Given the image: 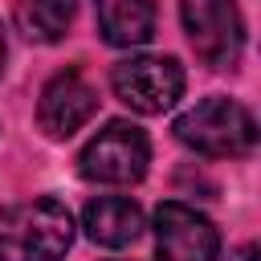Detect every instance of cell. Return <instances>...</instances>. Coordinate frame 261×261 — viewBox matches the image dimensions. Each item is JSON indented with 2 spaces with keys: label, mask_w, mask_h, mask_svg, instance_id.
Wrapping results in <instances>:
<instances>
[{
  "label": "cell",
  "mask_w": 261,
  "mask_h": 261,
  "mask_svg": "<svg viewBox=\"0 0 261 261\" xmlns=\"http://www.w3.org/2000/svg\"><path fill=\"white\" fill-rule=\"evenodd\" d=\"M114 94L139 114H163L184 94V69L175 57H126L110 69Z\"/></svg>",
  "instance_id": "5b68a950"
},
{
  "label": "cell",
  "mask_w": 261,
  "mask_h": 261,
  "mask_svg": "<svg viewBox=\"0 0 261 261\" xmlns=\"http://www.w3.org/2000/svg\"><path fill=\"white\" fill-rule=\"evenodd\" d=\"M151 163V143L135 122H106L77 155V171L94 184H139Z\"/></svg>",
  "instance_id": "3957f363"
},
{
  "label": "cell",
  "mask_w": 261,
  "mask_h": 261,
  "mask_svg": "<svg viewBox=\"0 0 261 261\" xmlns=\"http://www.w3.org/2000/svg\"><path fill=\"white\" fill-rule=\"evenodd\" d=\"M155 253L159 261H216L220 232L204 212L167 200L155 208Z\"/></svg>",
  "instance_id": "8992f818"
},
{
  "label": "cell",
  "mask_w": 261,
  "mask_h": 261,
  "mask_svg": "<svg viewBox=\"0 0 261 261\" xmlns=\"http://www.w3.org/2000/svg\"><path fill=\"white\" fill-rule=\"evenodd\" d=\"M98 29L110 45H143L155 33V4L151 0H94Z\"/></svg>",
  "instance_id": "9c48e42d"
},
{
  "label": "cell",
  "mask_w": 261,
  "mask_h": 261,
  "mask_svg": "<svg viewBox=\"0 0 261 261\" xmlns=\"http://www.w3.org/2000/svg\"><path fill=\"white\" fill-rule=\"evenodd\" d=\"M228 261H257V245H245V249H237Z\"/></svg>",
  "instance_id": "8fae6325"
},
{
  "label": "cell",
  "mask_w": 261,
  "mask_h": 261,
  "mask_svg": "<svg viewBox=\"0 0 261 261\" xmlns=\"http://www.w3.org/2000/svg\"><path fill=\"white\" fill-rule=\"evenodd\" d=\"M4 57H8V45H4V33H0V69H4Z\"/></svg>",
  "instance_id": "7c38bea8"
},
{
  "label": "cell",
  "mask_w": 261,
  "mask_h": 261,
  "mask_svg": "<svg viewBox=\"0 0 261 261\" xmlns=\"http://www.w3.org/2000/svg\"><path fill=\"white\" fill-rule=\"evenodd\" d=\"M82 224H86V237L94 245L122 249L143 232V208L135 200H126V196H98V200L86 204Z\"/></svg>",
  "instance_id": "ba28073f"
},
{
  "label": "cell",
  "mask_w": 261,
  "mask_h": 261,
  "mask_svg": "<svg viewBox=\"0 0 261 261\" xmlns=\"http://www.w3.org/2000/svg\"><path fill=\"white\" fill-rule=\"evenodd\" d=\"M175 139L200 155H249L257 147V122L253 114L232 98H204L188 114L175 118Z\"/></svg>",
  "instance_id": "7a4b0ae2"
},
{
  "label": "cell",
  "mask_w": 261,
  "mask_h": 261,
  "mask_svg": "<svg viewBox=\"0 0 261 261\" xmlns=\"http://www.w3.org/2000/svg\"><path fill=\"white\" fill-rule=\"evenodd\" d=\"M179 16L196 57L212 69H232L245 49V20L237 0H179Z\"/></svg>",
  "instance_id": "277c9868"
},
{
  "label": "cell",
  "mask_w": 261,
  "mask_h": 261,
  "mask_svg": "<svg viewBox=\"0 0 261 261\" xmlns=\"http://www.w3.org/2000/svg\"><path fill=\"white\" fill-rule=\"evenodd\" d=\"M94 110H98V94L77 69L49 77L45 90H41V102H37L41 130L53 135V139H69L73 130H82L94 118Z\"/></svg>",
  "instance_id": "52a82bcc"
},
{
  "label": "cell",
  "mask_w": 261,
  "mask_h": 261,
  "mask_svg": "<svg viewBox=\"0 0 261 261\" xmlns=\"http://www.w3.org/2000/svg\"><path fill=\"white\" fill-rule=\"evenodd\" d=\"M73 245V216L57 200L0 208V261H61Z\"/></svg>",
  "instance_id": "6da1fadb"
},
{
  "label": "cell",
  "mask_w": 261,
  "mask_h": 261,
  "mask_svg": "<svg viewBox=\"0 0 261 261\" xmlns=\"http://www.w3.org/2000/svg\"><path fill=\"white\" fill-rule=\"evenodd\" d=\"M73 12H77V0H16L12 24H16L20 37L41 41V45H53V41L65 37Z\"/></svg>",
  "instance_id": "30bf717a"
}]
</instances>
